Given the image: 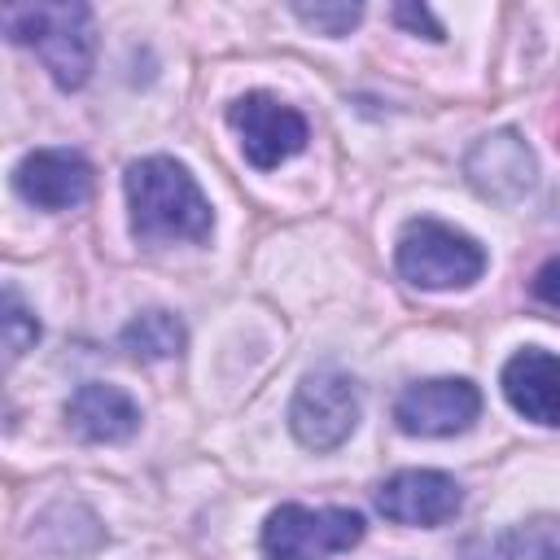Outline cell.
I'll return each mask as SVG.
<instances>
[{"label": "cell", "mask_w": 560, "mask_h": 560, "mask_svg": "<svg viewBox=\"0 0 560 560\" xmlns=\"http://www.w3.org/2000/svg\"><path fill=\"white\" fill-rule=\"evenodd\" d=\"M127 206H131V232L140 245H166V241H206L214 228V210L192 179V171L175 158H140L122 175Z\"/></svg>", "instance_id": "obj_1"}, {"label": "cell", "mask_w": 560, "mask_h": 560, "mask_svg": "<svg viewBox=\"0 0 560 560\" xmlns=\"http://www.w3.org/2000/svg\"><path fill=\"white\" fill-rule=\"evenodd\" d=\"M0 18H4V35L13 44L31 48L57 88L74 92L88 83L92 61H96V18L88 4H79V0L9 4Z\"/></svg>", "instance_id": "obj_2"}, {"label": "cell", "mask_w": 560, "mask_h": 560, "mask_svg": "<svg viewBox=\"0 0 560 560\" xmlns=\"http://www.w3.org/2000/svg\"><path fill=\"white\" fill-rule=\"evenodd\" d=\"M394 262L407 284L446 293V289H468L472 280H481L486 249L477 245V236H468L442 219H411L398 232Z\"/></svg>", "instance_id": "obj_3"}, {"label": "cell", "mask_w": 560, "mask_h": 560, "mask_svg": "<svg viewBox=\"0 0 560 560\" xmlns=\"http://www.w3.org/2000/svg\"><path fill=\"white\" fill-rule=\"evenodd\" d=\"M363 516L354 508H302L280 503L262 525V560H332L363 542Z\"/></svg>", "instance_id": "obj_4"}, {"label": "cell", "mask_w": 560, "mask_h": 560, "mask_svg": "<svg viewBox=\"0 0 560 560\" xmlns=\"http://www.w3.org/2000/svg\"><path fill=\"white\" fill-rule=\"evenodd\" d=\"M359 411L363 402H359L354 376L341 368H315L311 376H302L289 402V433L306 451H337L354 433Z\"/></svg>", "instance_id": "obj_5"}, {"label": "cell", "mask_w": 560, "mask_h": 560, "mask_svg": "<svg viewBox=\"0 0 560 560\" xmlns=\"http://www.w3.org/2000/svg\"><path fill=\"white\" fill-rule=\"evenodd\" d=\"M228 122L241 136L245 162L258 166V171H276L280 162L298 158L306 149V140H311L306 118L293 105H284L280 96H271V92L236 96L232 109H228Z\"/></svg>", "instance_id": "obj_6"}, {"label": "cell", "mask_w": 560, "mask_h": 560, "mask_svg": "<svg viewBox=\"0 0 560 560\" xmlns=\"http://www.w3.org/2000/svg\"><path fill=\"white\" fill-rule=\"evenodd\" d=\"M481 416V389L468 376L416 381L394 398V424L411 438H451Z\"/></svg>", "instance_id": "obj_7"}, {"label": "cell", "mask_w": 560, "mask_h": 560, "mask_svg": "<svg viewBox=\"0 0 560 560\" xmlns=\"http://www.w3.org/2000/svg\"><path fill=\"white\" fill-rule=\"evenodd\" d=\"M372 503L394 525H446L464 508V486L442 468H402L372 490Z\"/></svg>", "instance_id": "obj_8"}, {"label": "cell", "mask_w": 560, "mask_h": 560, "mask_svg": "<svg viewBox=\"0 0 560 560\" xmlns=\"http://www.w3.org/2000/svg\"><path fill=\"white\" fill-rule=\"evenodd\" d=\"M464 175H468V184H472L486 201L512 206V201H521V197L534 188V179H538V158H534V149H529L512 127H503V131L481 136V140L468 149Z\"/></svg>", "instance_id": "obj_9"}, {"label": "cell", "mask_w": 560, "mask_h": 560, "mask_svg": "<svg viewBox=\"0 0 560 560\" xmlns=\"http://www.w3.org/2000/svg\"><path fill=\"white\" fill-rule=\"evenodd\" d=\"M13 188L35 210H74L92 192V166L74 149H31L13 166Z\"/></svg>", "instance_id": "obj_10"}, {"label": "cell", "mask_w": 560, "mask_h": 560, "mask_svg": "<svg viewBox=\"0 0 560 560\" xmlns=\"http://www.w3.org/2000/svg\"><path fill=\"white\" fill-rule=\"evenodd\" d=\"M499 385L516 416L560 429V354L542 346H525L503 363Z\"/></svg>", "instance_id": "obj_11"}, {"label": "cell", "mask_w": 560, "mask_h": 560, "mask_svg": "<svg viewBox=\"0 0 560 560\" xmlns=\"http://www.w3.org/2000/svg\"><path fill=\"white\" fill-rule=\"evenodd\" d=\"M66 424L83 442H127L140 429V407L118 385L83 381L66 402Z\"/></svg>", "instance_id": "obj_12"}, {"label": "cell", "mask_w": 560, "mask_h": 560, "mask_svg": "<svg viewBox=\"0 0 560 560\" xmlns=\"http://www.w3.org/2000/svg\"><path fill=\"white\" fill-rule=\"evenodd\" d=\"M184 341H188V332H184L179 315H171V311H162V306L140 311V315L118 332V346H122L131 359H144V363H162V359L184 354Z\"/></svg>", "instance_id": "obj_13"}, {"label": "cell", "mask_w": 560, "mask_h": 560, "mask_svg": "<svg viewBox=\"0 0 560 560\" xmlns=\"http://www.w3.org/2000/svg\"><path fill=\"white\" fill-rule=\"evenodd\" d=\"M0 324H4V354H9V363L22 359V354L39 341V319H35V311L18 298V289H4V315H0Z\"/></svg>", "instance_id": "obj_14"}, {"label": "cell", "mask_w": 560, "mask_h": 560, "mask_svg": "<svg viewBox=\"0 0 560 560\" xmlns=\"http://www.w3.org/2000/svg\"><path fill=\"white\" fill-rule=\"evenodd\" d=\"M293 18L302 26H311L315 35H328V39H341L359 26L363 18V4H293Z\"/></svg>", "instance_id": "obj_15"}, {"label": "cell", "mask_w": 560, "mask_h": 560, "mask_svg": "<svg viewBox=\"0 0 560 560\" xmlns=\"http://www.w3.org/2000/svg\"><path fill=\"white\" fill-rule=\"evenodd\" d=\"M503 547L512 556H529V560H560V521H534V525L508 534Z\"/></svg>", "instance_id": "obj_16"}, {"label": "cell", "mask_w": 560, "mask_h": 560, "mask_svg": "<svg viewBox=\"0 0 560 560\" xmlns=\"http://www.w3.org/2000/svg\"><path fill=\"white\" fill-rule=\"evenodd\" d=\"M394 22L398 26H407V31H424V39H446V31H442V22L424 9V4H394Z\"/></svg>", "instance_id": "obj_17"}, {"label": "cell", "mask_w": 560, "mask_h": 560, "mask_svg": "<svg viewBox=\"0 0 560 560\" xmlns=\"http://www.w3.org/2000/svg\"><path fill=\"white\" fill-rule=\"evenodd\" d=\"M534 298L560 311V254H556V258H547V262L534 271Z\"/></svg>", "instance_id": "obj_18"}, {"label": "cell", "mask_w": 560, "mask_h": 560, "mask_svg": "<svg viewBox=\"0 0 560 560\" xmlns=\"http://www.w3.org/2000/svg\"><path fill=\"white\" fill-rule=\"evenodd\" d=\"M464 560H490V551H486V547H481V542H472V547H468V556H464Z\"/></svg>", "instance_id": "obj_19"}, {"label": "cell", "mask_w": 560, "mask_h": 560, "mask_svg": "<svg viewBox=\"0 0 560 560\" xmlns=\"http://www.w3.org/2000/svg\"><path fill=\"white\" fill-rule=\"evenodd\" d=\"M556 144H560V140H556Z\"/></svg>", "instance_id": "obj_20"}]
</instances>
